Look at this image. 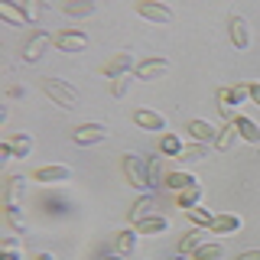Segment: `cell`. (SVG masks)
Masks as SVG:
<instances>
[{"mask_svg":"<svg viewBox=\"0 0 260 260\" xmlns=\"http://www.w3.org/2000/svg\"><path fill=\"white\" fill-rule=\"evenodd\" d=\"M62 10L69 13V16H78V20H81V16H94L98 13V4H91V0H78V4H75V0H69Z\"/></svg>","mask_w":260,"mask_h":260,"instance_id":"cell-29","label":"cell"},{"mask_svg":"<svg viewBox=\"0 0 260 260\" xmlns=\"http://www.w3.org/2000/svg\"><path fill=\"white\" fill-rule=\"evenodd\" d=\"M0 16H4L10 26H26V13H23V7H16V4H0Z\"/></svg>","mask_w":260,"mask_h":260,"instance_id":"cell-28","label":"cell"},{"mask_svg":"<svg viewBox=\"0 0 260 260\" xmlns=\"http://www.w3.org/2000/svg\"><path fill=\"white\" fill-rule=\"evenodd\" d=\"M130 85H134V75H120V78H114V81H111V94H114V98H127Z\"/></svg>","mask_w":260,"mask_h":260,"instance_id":"cell-32","label":"cell"},{"mask_svg":"<svg viewBox=\"0 0 260 260\" xmlns=\"http://www.w3.org/2000/svg\"><path fill=\"white\" fill-rule=\"evenodd\" d=\"M108 137V124H98V120H88V124H78L72 130V143L75 146H94Z\"/></svg>","mask_w":260,"mask_h":260,"instance_id":"cell-3","label":"cell"},{"mask_svg":"<svg viewBox=\"0 0 260 260\" xmlns=\"http://www.w3.org/2000/svg\"><path fill=\"white\" fill-rule=\"evenodd\" d=\"M244 228L241 215H215V221H211V234H238Z\"/></svg>","mask_w":260,"mask_h":260,"instance_id":"cell-17","label":"cell"},{"mask_svg":"<svg viewBox=\"0 0 260 260\" xmlns=\"http://www.w3.org/2000/svg\"><path fill=\"white\" fill-rule=\"evenodd\" d=\"M134 124L137 127H140V130H153V134H166V117H162V114L159 111H146V108H137L134 111Z\"/></svg>","mask_w":260,"mask_h":260,"instance_id":"cell-11","label":"cell"},{"mask_svg":"<svg viewBox=\"0 0 260 260\" xmlns=\"http://www.w3.org/2000/svg\"><path fill=\"white\" fill-rule=\"evenodd\" d=\"M202 159H208V143H189L179 153V162H182V166H192V162H202Z\"/></svg>","mask_w":260,"mask_h":260,"instance_id":"cell-20","label":"cell"},{"mask_svg":"<svg viewBox=\"0 0 260 260\" xmlns=\"http://www.w3.org/2000/svg\"><path fill=\"white\" fill-rule=\"evenodd\" d=\"M4 250H16V238H13V234H7V238H4Z\"/></svg>","mask_w":260,"mask_h":260,"instance_id":"cell-36","label":"cell"},{"mask_svg":"<svg viewBox=\"0 0 260 260\" xmlns=\"http://www.w3.org/2000/svg\"><path fill=\"white\" fill-rule=\"evenodd\" d=\"M137 234H162L169 231V218L166 215H150V218H140V221H134Z\"/></svg>","mask_w":260,"mask_h":260,"instance_id":"cell-16","label":"cell"},{"mask_svg":"<svg viewBox=\"0 0 260 260\" xmlns=\"http://www.w3.org/2000/svg\"><path fill=\"white\" fill-rule=\"evenodd\" d=\"M137 13L143 16V20H150V23H159V26H169L173 23V7H166V4H159V0H140L137 4Z\"/></svg>","mask_w":260,"mask_h":260,"instance_id":"cell-5","label":"cell"},{"mask_svg":"<svg viewBox=\"0 0 260 260\" xmlns=\"http://www.w3.org/2000/svg\"><path fill=\"white\" fill-rule=\"evenodd\" d=\"M4 153H7V156H13V159H26L29 153H32V137L29 134H10V137H4Z\"/></svg>","mask_w":260,"mask_h":260,"instance_id":"cell-13","label":"cell"},{"mask_svg":"<svg viewBox=\"0 0 260 260\" xmlns=\"http://www.w3.org/2000/svg\"><path fill=\"white\" fill-rule=\"evenodd\" d=\"M234 260H260V247H254V250H241Z\"/></svg>","mask_w":260,"mask_h":260,"instance_id":"cell-34","label":"cell"},{"mask_svg":"<svg viewBox=\"0 0 260 260\" xmlns=\"http://www.w3.org/2000/svg\"><path fill=\"white\" fill-rule=\"evenodd\" d=\"M202 185L195 182V185H189V189H182V192H176V202H179V208L182 211H189V208H199V202H202Z\"/></svg>","mask_w":260,"mask_h":260,"instance_id":"cell-21","label":"cell"},{"mask_svg":"<svg viewBox=\"0 0 260 260\" xmlns=\"http://www.w3.org/2000/svg\"><path fill=\"white\" fill-rule=\"evenodd\" d=\"M166 75H169V62L159 59V55L137 62V69H134V78H140V81H156V78H166Z\"/></svg>","mask_w":260,"mask_h":260,"instance_id":"cell-8","label":"cell"},{"mask_svg":"<svg viewBox=\"0 0 260 260\" xmlns=\"http://www.w3.org/2000/svg\"><path fill=\"white\" fill-rule=\"evenodd\" d=\"M134 69H137V59H134V52H114L108 62H104V78H120V75H134Z\"/></svg>","mask_w":260,"mask_h":260,"instance_id":"cell-7","label":"cell"},{"mask_svg":"<svg viewBox=\"0 0 260 260\" xmlns=\"http://www.w3.org/2000/svg\"><path fill=\"white\" fill-rule=\"evenodd\" d=\"M250 98V91H247V85H231V88H224V91H218V101H224L228 108H238V104H244Z\"/></svg>","mask_w":260,"mask_h":260,"instance_id":"cell-23","label":"cell"},{"mask_svg":"<svg viewBox=\"0 0 260 260\" xmlns=\"http://www.w3.org/2000/svg\"><path fill=\"white\" fill-rule=\"evenodd\" d=\"M4 218H7V224H10L16 234H26V231H29V221L23 218L20 205H10V208H4Z\"/></svg>","mask_w":260,"mask_h":260,"instance_id":"cell-26","label":"cell"},{"mask_svg":"<svg viewBox=\"0 0 260 260\" xmlns=\"http://www.w3.org/2000/svg\"><path fill=\"white\" fill-rule=\"evenodd\" d=\"M234 127H238L241 140H247V143H260V124H254L250 117L238 114V117H234Z\"/></svg>","mask_w":260,"mask_h":260,"instance_id":"cell-19","label":"cell"},{"mask_svg":"<svg viewBox=\"0 0 260 260\" xmlns=\"http://www.w3.org/2000/svg\"><path fill=\"white\" fill-rule=\"evenodd\" d=\"M101 260H120V254H108V257H101Z\"/></svg>","mask_w":260,"mask_h":260,"instance_id":"cell-40","label":"cell"},{"mask_svg":"<svg viewBox=\"0 0 260 260\" xmlns=\"http://www.w3.org/2000/svg\"><path fill=\"white\" fill-rule=\"evenodd\" d=\"M23 189H26V179H23V176H10V179H7V185H4V208L20 205V192Z\"/></svg>","mask_w":260,"mask_h":260,"instance_id":"cell-18","label":"cell"},{"mask_svg":"<svg viewBox=\"0 0 260 260\" xmlns=\"http://www.w3.org/2000/svg\"><path fill=\"white\" fill-rule=\"evenodd\" d=\"M192 257H195V260H221V257H224V247H221L218 241H205Z\"/></svg>","mask_w":260,"mask_h":260,"instance_id":"cell-30","label":"cell"},{"mask_svg":"<svg viewBox=\"0 0 260 260\" xmlns=\"http://www.w3.org/2000/svg\"><path fill=\"white\" fill-rule=\"evenodd\" d=\"M43 91L52 98V104H59V108H65V111L78 108V91L65 78H43Z\"/></svg>","mask_w":260,"mask_h":260,"instance_id":"cell-1","label":"cell"},{"mask_svg":"<svg viewBox=\"0 0 260 260\" xmlns=\"http://www.w3.org/2000/svg\"><path fill=\"white\" fill-rule=\"evenodd\" d=\"M49 46H52V36H49L46 29H36V32L26 39V46H23V62H39V59L46 55Z\"/></svg>","mask_w":260,"mask_h":260,"instance_id":"cell-10","label":"cell"},{"mask_svg":"<svg viewBox=\"0 0 260 260\" xmlns=\"http://www.w3.org/2000/svg\"><path fill=\"white\" fill-rule=\"evenodd\" d=\"M36 260H59L55 254H49V250H43V254H36Z\"/></svg>","mask_w":260,"mask_h":260,"instance_id":"cell-38","label":"cell"},{"mask_svg":"<svg viewBox=\"0 0 260 260\" xmlns=\"http://www.w3.org/2000/svg\"><path fill=\"white\" fill-rule=\"evenodd\" d=\"M185 134L192 137V143H208V146H215V140H218V127L211 124V120H202V117H192L189 124H185Z\"/></svg>","mask_w":260,"mask_h":260,"instance_id":"cell-9","label":"cell"},{"mask_svg":"<svg viewBox=\"0 0 260 260\" xmlns=\"http://www.w3.org/2000/svg\"><path fill=\"white\" fill-rule=\"evenodd\" d=\"M52 46L59 49V52H85L88 49V32H81V29H59V32H52Z\"/></svg>","mask_w":260,"mask_h":260,"instance_id":"cell-2","label":"cell"},{"mask_svg":"<svg viewBox=\"0 0 260 260\" xmlns=\"http://www.w3.org/2000/svg\"><path fill=\"white\" fill-rule=\"evenodd\" d=\"M247 91H250V101L260 108V81H254V85H247Z\"/></svg>","mask_w":260,"mask_h":260,"instance_id":"cell-35","label":"cell"},{"mask_svg":"<svg viewBox=\"0 0 260 260\" xmlns=\"http://www.w3.org/2000/svg\"><path fill=\"white\" fill-rule=\"evenodd\" d=\"M195 182H199V179L182 169V173H166V182L162 185H169L173 192H182V189H189V185H195Z\"/></svg>","mask_w":260,"mask_h":260,"instance_id":"cell-27","label":"cell"},{"mask_svg":"<svg viewBox=\"0 0 260 260\" xmlns=\"http://www.w3.org/2000/svg\"><path fill=\"white\" fill-rule=\"evenodd\" d=\"M4 260H20V254L16 250H4Z\"/></svg>","mask_w":260,"mask_h":260,"instance_id":"cell-39","label":"cell"},{"mask_svg":"<svg viewBox=\"0 0 260 260\" xmlns=\"http://www.w3.org/2000/svg\"><path fill=\"white\" fill-rule=\"evenodd\" d=\"M228 36H231V43L234 49H250V26H247V20L238 13H231V20H228Z\"/></svg>","mask_w":260,"mask_h":260,"instance_id":"cell-12","label":"cell"},{"mask_svg":"<svg viewBox=\"0 0 260 260\" xmlns=\"http://www.w3.org/2000/svg\"><path fill=\"white\" fill-rule=\"evenodd\" d=\"M69 179H72V169L62 166V162L32 169V182H39V185H62V182H69Z\"/></svg>","mask_w":260,"mask_h":260,"instance_id":"cell-6","label":"cell"},{"mask_svg":"<svg viewBox=\"0 0 260 260\" xmlns=\"http://www.w3.org/2000/svg\"><path fill=\"white\" fill-rule=\"evenodd\" d=\"M146 173H150V189H156V179L162 176V166H159V156H150V159H146Z\"/></svg>","mask_w":260,"mask_h":260,"instance_id":"cell-33","label":"cell"},{"mask_svg":"<svg viewBox=\"0 0 260 260\" xmlns=\"http://www.w3.org/2000/svg\"><path fill=\"white\" fill-rule=\"evenodd\" d=\"M185 215H189V221L195 224V228H208V231H211V221H215V215H211V211L208 208H189V211H185Z\"/></svg>","mask_w":260,"mask_h":260,"instance_id":"cell-31","label":"cell"},{"mask_svg":"<svg viewBox=\"0 0 260 260\" xmlns=\"http://www.w3.org/2000/svg\"><path fill=\"white\" fill-rule=\"evenodd\" d=\"M159 202H156V195H153V192H146L143 195V199H137V205L134 208H130V224H134V221H140V218H150V215H159Z\"/></svg>","mask_w":260,"mask_h":260,"instance_id":"cell-15","label":"cell"},{"mask_svg":"<svg viewBox=\"0 0 260 260\" xmlns=\"http://www.w3.org/2000/svg\"><path fill=\"white\" fill-rule=\"evenodd\" d=\"M173 260H185V254H179V257H173Z\"/></svg>","mask_w":260,"mask_h":260,"instance_id":"cell-41","label":"cell"},{"mask_svg":"<svg viewBox=\"0 0 260 260\" xmlns=\"http://www.w3.org/2000/svg\"><path fill=\"white\" fill-rule=\"evenodd\" d=\"M205 241H208V228H195V224H192L189 231L179 238V254L189 257V254H195V250H199Z\"/></svg>","mask_w":260,"mask_h":260,"instance_id":"cell-14","label":"cell"},{"mask_svg":"<svg viewBox=\"0 0 260 260\" xmlns=\"http://www.w3.org/2000/svg\"><path fill=\"white\" fill-rule=\"evenodd\" d=\"M137 238H140V234H137V228H127V231H117V234H114V244H117L120 254H134V250H137Z\"/></svg>","mask_w":260,"mask_h":260,"instance_id":"cell-24","label":"cell"},{"mask_svg":"<svg viewBox=\"0 0 260 260\" xmlns=\"http://www.w3.org/2000/svg\"><path fill=\"white\" fill-rule=\"evenodd\" d=\"M182 140H179V134H173V130H166V134L159 137V156H176L179 159V153H182Z\"/></svg>","mask_w":260,"mask_h":260,"instance_id":"cell-22","label":"cell"},{"mask_svg":"<svg viewBox=\"0 0 260 260\" xmlns=\"http://www.w3.org/2000/svg\"><path fill=\"white\" fill-rule=\"evenodd\" d=\"M23 94H26V88H20V85L10 88V98H23Z\"/></svg>","mask_w":260,"mask_h":260,"instance_id":"cell-37","label":"cell"},{"mask_svg":"<svg viewBox=\"0 0 260 260\" xmlns=\"http://www.w3.org/2000/svg\"><path fill=\"white\" fill-rule=\"evenodd\" d=\"M238 127H234V120H231V124H224V127H218V140H215V150H231V146H234V140H238Z\"/></svg>","mask_w":260,"mask_h":260,"instance_id":"cell-25","label":"cell"},{"mask_svg":"<svg viewBox=\"0 0 260 260\" xmlns=\"http://www.w3.org/2000/svg\"><path fill=\"white\" fill-rule=\"evenodd\" d=\"M124 173L130 179V185L134 189H150V173H146V159L143 156H134V153H127L124 156Z\"/></svg>","mask_w":260,"mask_h":260,"instance_id":"cell-4","label":"cell"}]
</instances>
